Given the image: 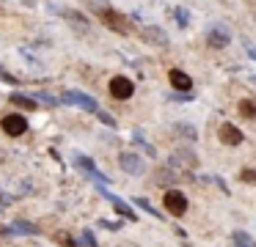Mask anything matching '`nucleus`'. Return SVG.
Returning a JSON list of instances; mask_svg holds the SVG:
<instances>
[{"mask_svg": "<svg viewBox=\"0 0 256 247\" xmlns=\"http://www.w3.org/2000/svg\"><path fill=\"white\" fill-rule=\"evenodd\" d=\"M245 47H248V52H250V58H256V47H254V44H250V41H248V38H245Z\"/></svg>", "mask_w": 256, "mask_h": 247, "instance_id": "obj_31", "label": "nucleus"}, {"mask_svg": "<svg viewBox=\"0 0 256 247\" xmlns=\"http://www.w3.org/2000/svg\"><path fill=\"white\" fill-rule=\"evenodd\" d=\"M0 80H6L8 85H17V77H14V74H8V71H3V69H0Z\"/></svg>", "mask_w": 256, "mask_h": 247, "instance_id": "obj_30", "label": "nucleus"}, {"mask_svg": "<svg viewBox=\"0 0 256 247\" xmlns=\"http://www.w3.org/2000/svg\"><path fill=\"white\" fill-rule=\"evenodd\" d=\"M100 225H102V228H108V231H118V228H122V220H118V223H113V220H100Z\"/></svg>", "mask_w": 256, "mask_h": 247, "instance_id": "obj_29", "label": "nucleus"}, {"mask_svg": "<svg viewBox=\"0 0 256 247\" xmlns=\"http://www.w3.org/2000/svg\"><path fill=\"white\" fill-rule=\"evenodd\" d=\"M0 126H3V132H6V135L22 137L25 132H28V118H25V115H20V113H8L6 118L0 121Z\"/></svg>", "mask_w": 256, "mask_h": 247, "instance_id": "obj_6", "label": "nucleus"}, {"mask_svg": "<svg viewBox=\"0 0 256 247\" xmlns=\"http://www.w3.org/2000/svg\"><path fill=\"white\" fill-rule=\"evenodd\" d=\"M96 118H100L105 126H116V118H113L110 113H105V110H96Z\"/></svg>", "mask_w": 256, "mask_h": 247, "instance_id": "obj_25", "label": "nucleus"}, {"mask_svg": "<svg viewBox=\"0 0 256 247\" xmlns=\"http://www.w3.org/2000/svg\"><path fill=\"white\" fill-rule=\"evenodd\" d=\"M162 206L168 209V214L182 217V214L188 212V198H184V192H179V190H168L166 198H162Z\"/></svg>", "mask_w": 256, "mask_h": 247, "instance_id": "obj_5", "label": "nucleus"}, {"mask_svg": "<svg viewBox=\"0 0 256 247\" xmlns=\"http://www.w3.org/2000/svg\"><path fill=\"white\" fill-rule=\"evenodd\" d=\"M118 168H122L124 173H130V176H144L146 173L144 157L135 154V151H122V154H118Z\"/></svg>", "mask_w": 256, "mask_h": 247, "instance_id": "obj_4", "label": "nucleus"}, {"mask_svg": "<svg viewBox=\"0 0 256 247\" xmlns=\"http://www.w3.org/2000/svg\"><path fill=\"white\" fill-rule=\"evenodd\" d=\"M152 181L157 187H171V184H176V173H174V168H157Z\"/></svg>", "mask_w": 256, "mask_h": 247, "instance_id": "obj_15", "label": "nucleus"}, {"mask_svg": "<svg viewBox=\"0 0 256 247\" xmlns=\"http://www.w3.org/2000/svg\"><path fill=\"white\" fill-rule=\"evenodd\" d=\"M234 247H256V239L250 234H245V231H234Z\"/></svg>", "mask_w": 256, "mask_h": 247, "instance_id": "obj_20", "label": "nucleus"}, {"mask_svg": "<svg viewBox=\"0 0 256 247\" xmlns=\"http://www.w3.org/2000/svg\"><path fill=\"white\" fill-rule=\"evenodd\" d=\"M6 159H8V154H6V148H0V165L6 162Z\"/></svg>", "mask_w": 256, "mask_h": 247, "instance_id": "obj_32", "label": "nucleus"}, {"mask_svg": "<svg viewBox=\"0 0 256 247\" xmlns=\"http://www.w3.org/2000/svg\"><path fill=\"white\" fill-rule=\"evenodd\" d=\"M174 16H176V22H179V27H188L190 25V14H188V8H174Z\"/></svg>", "mask_w": 256, "mask_h": 247, "instance_id": "obj_24", "label": "nucleus"}, {"mask_svg": "<svg viewBox=\"0 0 256 247\" xmlns=\"http://www.w3.org/2000/svg\"><path fill=\"white\" fill-rule=\"evenodd\" d=\"M168 80H171V85L176 88V91H182V93H190V88H193V77H190L188 71H182V69H171L168 71Z\"/></svg>", "mask_w": 256, "mask_h": 247, "instance_id": "obj_14", "label": "nucleus"}, {"mask_svg": "<svg viewBox=\"0 0 256 247\" xmlns=\"http://www.w3.org/2000/svg\"><path fill=\"white\" fill-rule=\"evenodd\" d=\"M100 22L105 27H110L113 33H122V36H130V33H132V22H130V16L118 14L116 8H108L105 14H100Z\"/></svg>", "mask_w": 256, "mask_h": 247, "instance_id": "obj_2", "label": "nucleus"}, {"mask_svg": "<svg viewBox=\"0 0 256 247\" xmlns=\"http://www.w3.org/2000/svg\"><path fill=\"white\" fill-rule=\"evenodd\" d=\"M196 165H198V157L193 148H176L171 154V168H196Z\"/></svg>", "mask_w": 256, "mask_h": 247, "instance_id": "obj_11", "label": "nucleus"}, {"mask_svg": "<svg viewBox=\"0 0 256 247\" xmlns=\"http://www.w3.org/2000/svg\"><path fill=\"white\" fill-rule=\"evenodd\" d=\"M52 242L61 247H80V242L74 239V234H69V231H56L52 234Z\"/></svg>", "mask_w": 256, "mask_h": 247, "instance_id": "obj_17", "label": "nucleus"}, {"mask_svg": "<svg viewBox=\"0 0 256 247\" xmlns=\"http://www.w3.org/2000/svg\"><path fill=\"white\" fill-rule=\"evenodd\" d=\"M132 203H135V206H140V209H144V212H149V214H152V217H162V212H157V209H154V206H152V203H149V201H146V198H135V201H132Z\"/></svg>", "mask_w": 256, "mask_h": 247, "instance_id": "obj_23", "label": "nucleus"}, {"mask_svg": "<svg viewBox=\"0 0 256 247\" xmlns=\"http://www.w3.org/2000/svg\"><path fill=\"white\" fill-rule=\"evenodd\" d=\"M174 132L182 135V137H188V140H198V132H196V126H190V124H176Z\"/></svg>", "mask_w": 256, "mask_h": 247, "instance_id": "obj_21", "label": "nucleus"}, {"mask_svg": "<svg viewBox=\"0 0 256 247\" xmlns=\"http://www.w3.org/2000/svg\"><path fill=\"white\" fill-rule=\"evenodd\" d=\"M135 143H138V146H140V148H144V151H146V154H149V157H157V151H154V146H149V143H146V140H144V137H140V135H135Z\"/></svg>", "mask_w": 256, "mask_h": 247, "instance_id": "obj_26", "label": "nucleus"}, {"mask_svg": "<svg viewBox=\"0 0 256 247\" xmlns=\"http://www.w3.org/2000/svg\"><path fill=\"white\" fill-rule=\"evenodd\" d=\"M12 102L17 104V107H22V110H36L39 107V102H36L34 96H28V93H12Z\"/></svg>", "mask_w": 256, "mask_h": 247, "instance_id": "obj_18", "label": "nucleus"}, {"mask_svg": "<svg viewBox=\"0 0 256 247\" xmlns=\"http://www.w3.org/2000/svg\"><path fill=\"white\" fill-rule=\"evenodd\" d=\"M50 8L56 11V14H61L64 19L69 22V25H74L80 33H88V30H91V22L86 19V16L80 14V11H69V8H64V5H50Z\"/></svg>", "mask_w": 256, "mask_h": 247, "instance_id": "obj_9", "label": "nucleus"}, {"mask_svg": "<svg viewBox=\"0 0 256 247\" xmlns=\"http://www.w3.org/2000/svg\"><path fill=\"white\" fill-rule=\"evenodd\" d=\"M206 41H210V47H215V49H226L228 44H232V33H228V27L218 25V27H212V30L206 33Z\"/></svg>", "mask_w": 256, "mask_h": 247, "instance_id": "obj_13", "label": "nucleus"}, {"mask_svg": "<svg viewBox=\"0 0 256 247\" xmlns=\"http://www.w3.org/2000/svg\"><path fill=\"white\" fill-rule=\"evenodd\" d=\"M240 179H242V181H248V184H256V170L245 168L242 173H240Z\"/></svg>", "mask_w": 256, "mask_h": 247, "instance_id": "obj_27", "label": "nucleus"}, {"mask_svg": "<svg viewBox=\"0 0 256 247\" xmlns=\"http://www.w3.org/2000/svg\"><path fill=\"white\" fill-rule=\"evenodd\" d=\"M12 234H22V236H39V228H36L34 223H28V220H17V223L12 225Z\"/></svg>", "mask_w": 256, "mask_h": 247, "instance_id": "obj_16", "label": "nucleus"}, {"mask_svg": "<svg viewBox=\"0 0 256 247\" xmlns=\"http://www.w3.org/2000/svg\"><path fill=\"white\" fill-rule=\"evenodd\" d=\"M218 137H220V143H226V146H240V143L245 140V135L240 132V126L234 124H220V129H218Z\"/></svg>", "mask_w": 256, "mask_h": 247, "instance_id": "obj_12", "label": "nucleus"}, {"mask_svg": "<svg viewBox=\"0 0 256 247\" xmlns=\"http://www.w3.org/2000/svg\"><path fill=\"white\" fill-rule=\"evenodd\" d=\"M132 93H135V85H132V80H130V77L118 74V77H113V80H110V96H113V99H118V102H127Z\"/></svg>", "mask_w": 256, "mask_h": 247, "instance_id": "obj_8", "label": "nucleus"}, {"mask_svg": "<svg viewBox=\"0 0 256 247\" xmlns=\"http://www.w3.org/2000/svg\"><path fill=\"white\" fill-rule=\"evenodd\" d=\"M58 102H61V104H74V107H83V110H88V113H96V110H100L96 99L88 96V93H83V91H64Z\"/></svg>", "mask_w": 256, "mask_h": 247, "instance_id": "obj_3", "label": "nucleus"}, {"mask_svg": "<svg viewBox=\"0 0 256 247\" xmlns=\"http://www.w3.org/2000/svg\"><path fill=\"white\" fill-rule=\"evenodd\" d=\"M240 115L254 121V118H256V104L250 102V99H242V102H240Z\"/></svg>", "mask_w": 256, "mask_h": 247, "instance_id": "obj_22", "label": "nucleus"}, {"mask_svg": "<svg viewBox=\"0 0 256 247\" xmlns=\"http://www.w3.org/2000/svg\"><path fill=\"white\" fill-rule=\"evenodd\" d=\"M83 5L91 11V14H96V16H100V14H105L108 8H113V5H110V0H83Z\"/></svg>", "mask_w": 256, "mask_h": 247, "instance_id": "obj_19", "label": "nucleus"}, {"mask_svg": "<svg viewBox=\"0 0 256 247\" xmlns=\"http://www.w3.org/2000/svg\"><path fill=\"white\" fill-rule=\"evenodd\" d=\"M140 38H144L146 44H152V47H168V44H171L168 33L162 30L160 25H146L144 30H140Z\"/></svg>", "mask_w": 256, "mask_h": 247, "instance_id": "obj_10", "label": "nucleus"}, {"mask_svg": "<svg viewBox=\"0 0 256 247\" xmlns=\"http://www.w3.org/2000/svg\"><path fill=\"white\" fill-rule=\"evenodd\" d=\"M96 190H100V192H102V195H105V198H108V201H110V203H113V209H116V212H118V214H122V217H127V220H130V223H135V220H138V214H135V209H132V206H130V203H127V201H122V198H118V195H113V192H110V190H108V187H102V184H96Z\"/></svg>", "mask_w": 256, "mask_h": 247, "instance_id": "obj_7", "label": "nucleus"}, {"mask_svg": "<svg viewBox=\"0 0 256 247\" xmlns=\"http://www.w3.org/2000/svg\"><path fill=\"white\" fill-rule=\"evenodd\" d=\"M0 212H3V206H0Z\"/></svg>", "mask_w": 256, "mask_h": 247, "instance_id": "obj_33", "label": "nucleus"}, {"mask_svg": "<svg viewBox=\"0 0 256 247\" xmlns=\"http://www.w3.org/2000/svg\"><path fill=\"white\" fill-rule=\"evenodd\" d=\"M80 242H83V245H88V247H96V236H94V234H91V231H88V228H86V231H83V239H80Z\"/></svg>", "mask_w": 256, "mask_h": 247, "instance_id": "obj_28", "label": "nucleus"}, {"mask_svg": "<svg viewBox=\"0 0 256 247\" xmlns=\"http://www.w3.org/2000/svg\"><path fill=\"white\" fill-rule=\"evenodd\" d=\"M72 162H74V168H80L86 176H88V179H94L96 184H102V187H108V184H110V179H108V176L102 173L100 168H96V165H94V159H91V157H86V154L74 151V154H72Z\"/></svg>", "mask_w": 256, "mask_h": 247, "instance_id": "obj_1", "label": "nucleus"}]
</instances>
